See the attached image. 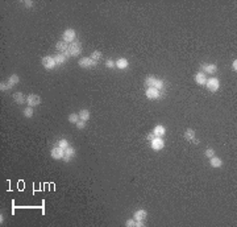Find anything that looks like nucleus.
I'll list each match as a JSON object with an SVG mask.
<instances>
[{"mask_svg":"<svg viewBox=\"0 0 237 227\" xmlns=\"http://www.w3.org/2000/svg\"><path fill=\"white\" fill-rule=\"evenodd\" d=\"M69 52H70V56H78L81 54L82 52V45L79 41H74L69 45Z\"/></svg>","mask_w":237,"mask_h":227,"instance_id":"nucleus-1","label":"nucleus"},{"mask_svg":"<svg viewBox=\"0 0 237 227\" xmlns=\"http://www.w3.org/2000/svg\"><path fill=\"white\" fill-rule=\"evenodd\" d=\"M146 86H149V87H156V89H158V90H161L163 87V82L162 81H159V79H157V78H154V77H149V78H146Z\"/></svg>","mask_w":237,"mask_h":227,"instance_id":"nucleus-2","label":"nucleus"},{"mask_svg":"<svg viewBox=\"0 0 237 227\" xmlns=\"http://www.w3.org/2000/svg\"><path fill=\"white\" fill-rule=\"evenodd\" d=\"M26 103H28L29 107H35V106H38L41 103V98L38 95H35V94H30L26 97Z\"/></svg>","mask_w":237,"mask_h":227,"instance_id":"nucleus-3","label":"nucleus"},{"mask_svg":"<svg viewBox=\"0 0 237 227\" xmlns=\"http://www.w3.org/2000/svg\"><path fill=\"white\" fill-rule=\"evenodd\" d=\"M42 65H44V67H46V69H53L57 63H56L54 57L46 56V57H44V58H42Z\"/></svg>","mask_w":237,"mask_h":227,"instance_id":"nucleus-4","label":"nucleus"},{"mask_svg":"<svg viewBox=\"0 0 237 227\" xmlns=\"http://www.w3.org/2000/svg\"><path fill=\"white\" fill-rule=\"evenodd\" d=\"M206 85H207V87H208L209 91L215 93V91L219 89V79L217 78H211V79H208V81L206 82Z\"/></svg>","mask_w":237,"mask_h":227,"instance_id":"nucleus-5","label":"nucleus"},{"mask_svg":"<svg viewBox=\"0 0 237 227\" xmlns=\"http://www.w3.org/2000/svg\"><path fill=\"white\" fill-rule=\"evenodd\" d=\"M159 95H161V93H159V90L156 89V87H149L146 90V97L149 99H158Z\"/></svg>","mask_w":237,"mask_h":227,"instance_id":"nucleus-6","label":"nucleus"},{"mask_svg":"<svg viewBox=\"0 0 237 227\" xmlns=\"http://www.w3.org/2000/svg\"><path fill=\"white\" fill-rule=\"evenodd\" d=\"M75 40V32L72 29H66L63 33V41L65 42H74Z\"/></svg>","mask_w":237,"mask_h":227,"instance_id":"nucleus-7","label":"nucleus"},{"mask_svg":"<svg viewBox=\"0 0 237 227\" xmlns=\"http://www.w3.org/2000/svg\"><path fill=\"white\" fill-rule=\"evenodd\" d=\"M63 156H65V149L62 148H59V147H56L51 149V157L56 160H59V159H63Z\"/></svg>","mask_w":237,"mask_h":227,"instance_id":"nucleus-8","label":"nucleus"},{"mask_svg":"<svg viewBox=\"0 0 237 227\" xmlns=\"http://www.w3.org/2000/svg\"><path fill=\"white\" fill-rule=\"evenodd\" d=\"M152 148H153L154 151H159V149H162L163 148V140L161 139V137H154L153 140H152Z\"/></svg>","mask_w":237,"mask_h":227,"instance_id":"nucleus-9","label":"nucleus"},{"mask_svg":"<svg viewBox=\"0 0 237 227\" xmlns=\"http://www.w3.org/2000/svg\"><path fill=\"white\" fill-rule=\"evenodd\" d=\"M148 217V213L146 210H142V209H140V210H137V211L134 213V221L138 222V221H145Z\"/></svg>","mask_w":237,"mask_h":227,"instance_id":"nucleus-10","label":"nucleus"},{"mask_svg":"<svg viewBox=\"0 0 237 227\" xmlns=\"http://www.w3.org/2000/svg\"><path fill=\"white\" fill-rule=\"evenodd\" d=\"M78 63H79V66L81 67H90V66H92V65H95V61H92L91 58H82V59H79L78 61Z\"/></svg>","mask_w":237,"mask_h":227,"instance_id":"nucleus-11","label":"nucleus"},{"mask_svg":"<svg viewBox=\"0 0 237 227\" xmlns=\"http://www.w3.org/2000/svg\"><path fill=\"white\" fill-rule=\"evenodd\" d=\"M13 100H15L17 104H22L24 100H26V98L24 97V94L22 93H15L13 94Z\"/></svg>","mask_w":237,"mask_h":227,"instance_id":"nucleus-12","label":"nucleus"},{"mask_svg":"<svg viewBox=\"0 0 237 227\" xmlns=\"http://www.w3.org/2000/svg\"><path fill=\"white\" fill-rule=\"evenodd\" d=\"M75 155V149L72 148V147H67L65 149V157H63V160L65 161H69L70 157H72V156Z\"/></svg>","mask_w":237,"mask_h":227,"instance_id":"nucleus-13","label":"nucleus"},{"mask_svg":"<svg viewBox=\"0 0 237 227\" xmlns=\"http://www.w3.org/2000/svg\"><path fill=\"white\" fill-rule=\"evenodd\" d=\"M153 134L156 135L157 137H162L163 135H165V127H162V125H156Z\"/></svg>","mask_w":237,"mask_h":227,"instance_id":"nucleus-14","label":"nucleus"},{"mask_svg":"<svg viewBox=\"0 0 237 227\" xmlns=\"http://www.w3.org/2000/svg\"><path fill=\"white\" fill-rule=\"evenodd\" d=\"M209 162H211V165H212L213 168H220V166L223 165V160L219 159V157H215V156L211 157V161Z\"/></svg>","mask_w":237,"mask_h":227,"instance_id":"nucleus-15","label":"nucleus"},{"mask_svg":"<svg viewBox=\"0 0 237 227\" xmlns=\"http://www.w3.org/2000/svg\"><path fill=\"white\" fill-rule=\"evenodd\" d=\"M19 81H20L19 75H16V74L11 75V77H9V81H8V86H9V89H12V86H15V85L19 83Z\"/></svg>","mask_w":237,"mask_h":227,"instance_id":"nucleus-16","label":"nucleus"},{"mask_svg":"<svg viewBox=\"0 0 237 227\" xmlns=\"http://www.w3.org/2000/svg\"><path fill=\"white\" fill-rule=\"evenodd\" d=\"M195 82H196L198 85H204L206 83V77H204V74L203 73H198L196 75H195Z\"/></svg>","mask_w":237,"mask_h":227,"instance_id":"nucleus-17","label":"nucleus"},{"mask_svg":"<svg viewBox=\"0 0 237 227\" xmlns=\"http://www.w3.org/2000/svg\"><path fill=\"white\" fill-rule=\"evenodd\" d=\"M78 115H79V119L83 120V121H87L88 119H90V112H88L87 110H82Z\"/></svg>","mask_w":237,"mask_h":227,"instance_id":"nucleus-18","label":"nucleus"},{"mask_svg":"<svg viewBox=\"0 0 237 227\" xmlns=\"http://www.w3.org/2000/svg\"><path fill=\"white\" fill-rule=\"evenodd\" d=\"M57 49L58 50H62V52H66V50H69V45H67V42H65V41H59V42H57Z\"/></svg>","mask_w":237,"mask_h":227,"instance_id":"nucleus-19","label":"nucleus"},{"mask_svg":"<svg viewBox=\"0 0 237 227\" xmlns=\"http://www.w3.org/2000/svg\"><path fill=\"white\" fill-rule=\"evenodd\" d=\"M194 137H195V132H194V130H187L186 132H184V139H186V140L192 141Z\"/></svg>","mask_w":237,"mask_h":227,"instance_id":"nucleus-20","label":"nucleus"},{"mask_svg":"<svg viewBox=\"0 0 237 227\" xmlns=\"http://www.w3.org/2000/svg\"><path fill=\"white\" fill-rule=\"evenodd\" d=\"M116 66H117L118 69H125V67H128V61H127L125 58H120V59L117 61V62H116Z\"/></svg>","mask_w":237,"mask_h":227,"instance_id":"nucleus-21","label":"nucleus"},{"mask_svg":"<svg viewBox=\"0 0 237 227\" xmlns=\"http://www.w3.org/2000/svg\"><path fill=\"white\" fill-rule=\"evenodd\" d=\"M92 61H95V62H98L100 58H102V52H99V50H95V52H92V54H91L90 57Z\"/></svg>","mask_w":237,"mask_h":227,"instance_id":"nucleus-22","label":"nucleus"},{"mask_svg":"<svg viewBox=\"0 0 237 227\" xmlns=\"http://www.w3.org/2000/svg\"><path fill=\"white\" fill-rule=\"evenodd\" d=\"M204 70H206L207 73H215L216 70H217V66H216L215 63H212V65H204Z\"/></svg>","mask_w":237,"mask_h":227,"instance_id":"nucleus-23","label":"nucleus"},{"mask_svg":"<svg viewBox=\"0 0 237 227\" xmlns=\"http://www.w3.org/2000/svg\"><path fill=\"white\" fill-rule=\"evenodd\" d=\"M54 59H56V63L58 65V63H63L66 61V57L63 56V54H57L56 57H54Z\"/></svg>","mask_w":237,"mask_h":227,"instance_id":"nucleus-24","label":"nucleus"},{"mask_svg":"<svg viewBox=\"0 0 237 227\" xmlns=\"http://www.w3.org/2000/svg\"><path fill=\"white\" fill-rule=\"evenodd\" d=\"M33 107H28V108H25L24 110V116H26V118H32L33 116Z\"/></svg>","mask_w":237,"mask_h":227,"instance_id":"nucleus-25","label":"nucleus"},{"mask_svg":"<svg viewBox=\"0 0 237 227\" xmlns=\"http://www.w3.org/2000/svg\"><path fill=\"white\" fill-rule=\"evenodd\" d=\"M78 119H79L78 114H70L69 115V121L70 123H78Z\"/></svg>","mask_w":237,"mask_h":227,"instance_id":"nucleus-26","label":"nucleus"},{"mask_svg":"<svg viewBox=\"0 0 237 227\" xmlns=\"http://www.w3.org/2000/svg\"><path fill=\"white\" fill-rule=\"evenodd\" d=\"M58 147L59 148H62V149H66L67 147H69V143H67V140H65V139H62V140H59L58 143Z\"/></svg>","mask_w":237,"mask_h":227,"instance_id":"nucleus-27","label":"nucleus"},{"mask_svg":"<svg viewBox=\"0 0 237 227\" xmlns=\"http://www.w3.org/2000/svg\"><path fill=\"white\" fill-rule=\"evenodd\" d=\"M204 156H207L208 159H211V157H213V156H215V151H213V149H207L206 152H204Z\"/></svg>","mask_w":237,"mask_h":227,"instance_id":"nucleus-28","label":"nucleus"},{"mask_svg":"<svg viewBox=\"0 0 237 227\" xmlns=\"http://www.w3.org/2000/svg\"><path fill=\"white\" fill-rule=\"evenodd\" d=\"M75 124H77V127H78L79 130H83V128L86 127V121L81 120V121H78V123H75Z\"/></svg>","mask_w":237,"mask_h":227,"instance_id":"nucleus-29","label":"nucleus"},{"mask_svg":"<svg viewBox=\"0 0 237 227\" xmlns=\"http://www.w3.org/2000/svg\"><path fill=\"white\" fill-rule=\"evenodd\" d=\"M0 90H1V91L9 90V86H8V83H5V82H1V85H0Z\"/></svg>","mask_w":237,"mask_h":227,"instance_id":"nucleus-30","label":"nucleus"},{"mask_svg":"<svg viewBox=\"0 0 237 227\" xmlns=\"http://www.w3.org/2000/svg\"><path fill=\"white\" fill-rule=\"evenodd\" d=\"M106 65H107V67H115V62H113L112 59H108L106 62Z\"/></svg>","mask_w":237,"mask_h":227,"instance_id":"nucleus-31","label":"nucleus"},{"mask_svg":"<svg viewBox=\"0 0 237 227\" xmlns=\"http://www.w3.org/2000/svg\"><path fill=\"white\" fill-rule=\"evenodd\" d=\"M125 224H127L128 227H133V226H136V222H134L133 219H129V221H127V223Z\"/></svg>","mask_w":237,"mask_h":227,"instance_id":"nucleus-32","label":"nucleus"},{"mask_svg":"<svg viewBox=\"0 0 237 227\" xmlns=\"http://www.w3.org/2000/svg\"><path fill=\"white\" fill-rule=\"evenodd\" d=\"M232 67H233V70H234V72H236V70H237V61H236V59H234V61H233V63H232Z\"/></svg>","mask_w":237,"mask_h":227,"instance_id":"nucleus-33","label":"nucleus"},{"mask_svg":"<svg viewBox=\"0 0 237 227\" xmlns=\"http://www.w3.org/2000/svg\"><path fill=\"white\" fill-rule=\"evenodd\" d=\"M25 5H26V7H32V5H33V1H30V0H26V1H25Z\"/></svg>","mask_w":237,"mask_h":227,"instance_id":"nucleus-34","label":"nucleus"},{"mask_svg":"<svg viewBox=\"0 0 237 227\" xmlns=\"http://www.w3.org/2000/svg\"><path fill=\"white\" fill-rule=\"evenodd\" d=\"M154 137H156V135H154V134H150L149 136H148V139H149V140H153Z\"/></svg>","mask_w":237,"mask_h":227,"instance_id":"nucleus-35","label":"nucleus"}]
</instances>
